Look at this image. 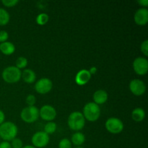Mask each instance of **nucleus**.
<instances>
[{"instance_id": "f257e3e1", "label": "nucleus", "mask_w": 148, "mask_h": 148, "mask_svg": "<svg viewBox=\"0 0 148 148\" xmlns=\"http://www.w3.org/2000/svg\"><path fill=\"white\" fill-rule=\"evenodd\" d=\"M18 129L12 121H4L0 125V138L4 141H12L17 136Z\"/></svg>"}, {"instance_id": "f03ea898", "label": "nucleus", "mask_w": 148, "mask_h": 148, "mask_svg": "<svg viewBox=\"0 0 148 148\" xmlns=\"http://www.w3.org/2000/svg\"><path fill=\"white\" fill-rule=\"evenodd\" d=\"M67 124L71 130L73 131L79 132L85 127V119L81 112L74 111L69 116Z\"/></svg>"}, {"instance_id": "7ed1b4c3", "label": "nucleus", "mask_w": 148, "mask_h": 148, "mask_svg": "<svg viewBox=\"0 0 148 148\" xmlns=\"http://www.w3.org/2000/svg\"><path fill=\"white\" fill-rule=\"evenodd\" d=\"M83 114L85 119L89 121H96L101 116V108L94 102H89L83 108Z\"/></svg>"}, {"instance_id": "20e7f679", "label": "nucleus", "mask_w": 148, "mask_h": 148, "mask_svg": "<svg viewBox=\"0 0 148 148\" xmlns=\"http://www.w3.org/2000/svg\"><path fill=\"white\" fill-rule=\"evenodd\" d=\"M1 77L4 82L7 83H15L21 79L22 72L21 70L15 66H10L3 70Z\"/></svg>"}, {"instance_id": "39448f33", "label": "nucleus", "mask_w": 148, "mask_h": 148, "mask_svg": "<svg viewBox=\"0 0 148 148\" xmlns=\"http://www.w3.org/2000/svg\"><path fill=\"white\" fill-rule=\"evenodd\" d=\"M20 117L22 120L25 123L31 124L38 119L39 110L35 106H27L23 108L20 113Z\"/></svg>"}, {"instance_id": "423d86ee", "label": "nucleus", "mask_w": 148, "mask_h": 148, "mask_svg": "<svg viewBox=\"0 0 148 148\" xmlns=\"http://www.w3.org/2000/svg\"><path fill=\"white\" fill-rule=\"evenodd\" d=\"M105 127L107 131L114 134H119L124 130L122 121L116 117H111L107 119L105 123Z\"/></svg>"}, {"instance_id": "0eeeda50", "label": "nucleus", "mask_w": 148, "mask_h": 148, "mask_svg": "<svg viewBox=\"0 0 148 148\" xmlns=\"http://www.w3.org/2000/svg\"><path fill=\"white\" fill-rule=\"evenodd\" d=\"M49 135L44 132H37L33 134L31 139L33 146L36 148L45 147L49 144Z\"/></svg>"}, {"instance_id": "6e6552de", "label": "nucleus", "mask_w": 148, "mask_h": 148, "mask_svg": "<svg viewBox=\"0 0 148 148\" xmlns=\"http://www.w3.org/2000/svg\"><path fill=\"white\" fill-rule=\"evenodd\" d=\"M133 69L138 75H145L148 72V61L146 58L137 57L133 62Z\"/></svg>"}, {"instance_id": "1a4fd4ad", "label": "nucleus", "mask_w": 148, "mask_h": 148, "mask_svg": "<svg viewBox=\"0 0 148 148\" xmlns=\"http://www.w3.org/2000/svg\"><path fill=\"white\" fill-rule=\"evenodd\" d=\"M53 87L51 80L49 78H41L35 85V90L40 94H46L50 92Z\"/></svg>"}, {"instance_id": "9d476101", "label": "nucleus", "mask_w": 148, "mask_h": 148, "mask_svg": "<svg viewBox=\"0 0 148 148\" xmlns=\"http://www.w3.org/2000/svg\"><path fill=\"white\" fill-rule=\"evenodd\" d=\"M39 116L44 121H51L56 118V111L50 105H44L39 110Z\"/></svg>"}, {"instance_id": "9b49d317", "label": "nucleus", "mask_w": 148, "mask_h": 148, "mask_svg": "<svg viewBox=\"0 0 148 148\" xmlns=\"http://www.w3.org/2000/svg\"><path fill=\"white\" fill-rule=\"evenodd\" d=\"M130 90L134 95H143L146 91V85L143 81L139 79H134L130 82Z\"/></svg>"}, {"instance_id": "f8f14e48", "label": "nucleus", "mask_w": 148, "mask_h": 148, "mask_svg": "<svg viewBox=\"0 0 148 148\" xmlns=\"http://www.w3.org/2000/svg\"><path fill=\"white\" fill-rule=\"evenodd\" d=\"M134 22L138 25H145L148 22V10L147 8H140L136 11L134 16Z\"/></svg>"}, {"instance_id": "ddd939ff", "label": "nucleus", "mask_w": 148, "mask_h": 148, "mask_svg": "<svg viewBox=\"0 0 148 148\" xmlns=\"http://www.w3.org/2000/svg\"><path fill=\"white\" fill-rule=\"evenodd\" d=\"M91 75L88 69H81L75 76V82L78 85H85L90 80Z\"/></svg>"}, {"instance_id": "4468645a", "label": "nucleus", "mask_w": 148, "mask_h": 148, "mask_svg": "<svg viewBox=\"0 0 148 148\" xmlns=\"http://www.w3.org/2000/svg\"><path fill=\"white\" fill-rule=\"evenodd\" d=\"M93 101L97 105L105 103L108 100V93L104 90H98L93 94Z\"/></svg>"}, {"instance_id": "2eb2a0df", "label": "nucleus", "mask_w": 148, "mask_h": 148, "mask_svg": "<svg viewBox=\"0 0 148 148\" xmlns=\"http://www.w3.org/2000/svg\"><path fill=\"white\" fill-rule=\"evenodd\" d=\"M0 51L4 55H11L15 51V46L10 41H6L0 44Z\"/></svg>"}, {"instance_id": "dca6fc26", "label": "nucleus", "mask_w": 148, "mask_h": 148, "mask_svg": "<svg viewBox=\"0 0 148 148\" xmlns=\"http://www.w3.org/2000/svg\"><path fill=\"white\" fill-rule=\"evenodd\" d=\"M22 78L25 82L30 84L36 81V75L34 71H33L32 69H24V71L22 72Z\"/></svg>"}, {"instance_id": "f3484780", "label": "nucleus", "mask_w": 148, "mask_h": 148, "mask_svg": "<svg viewBox=\"0 0 148 148\" xmlns=\"http://www.w3.org/2000/svg\"><path fill=\"white\" fill-rule=\"evenodd\" d=\"M85 142V137L82 133L79 132H77L74 133L71 137V143L72 144L75 145V146L77 147H80L82 145L84 144Z\"/></svg>"}, {"instance_id": "a211bd4d", "label": "nucleus", "mask_w": 148, "mask_h": 148, "mask_svg": "<svg viewBox=\"0 0 148 148\" xmlns=\"http://www.w3.org/2000/svg\"><path fill=\"white\" fill-rule=\"evenodd\" d=\"M132 118L136 122H141L145 118V112L142 108H136L132 112Z\"/></svg>"}, {"instance_id": "6ab92c4d", "label": "nucleus", "mask_w": 148, "mask_h": 148, "mask_svg": "<svg viewBox=\"0 0 148 148\" xmlns=\"http://www.w3.org/2000/svg\"><path fill=\"white\" fill-rule=\"evenodd\" d=\"M10 16L8 12L4 8H0V25H6L10 22Z\"/></svg>"}, {"instance_id": "aec40b11", "label": "nucleus", "mask_w": 148, "mask_h": 148, "mask_svg": "<svg viewBox=\"0 0 148 148\" xmlns=\"http://www.w3.org/2000/svg\"><path fill=\"white\" fill-rule=\"evenodd\" d=\"M57 125L53 121H49L44 127V132L47 134H52L56 132Z\"/></svg>"}, {"instance_id": "412c9836", "label": "nucleus", "mask_w": 148, "mask_h": 148, "mask_svg": "<svg viewBox=\"0 0 148 148\" xmlns=\"http://www.w3.org/2000/svg\"><path fill=\"white\" fill-rule=\"evenodd\" d=\"M49 20V16L46 13L43 12L39 14L36 17V23L39 25H44L48 23Z\"/></svg>"}, {"instance_id": "4be33fe9", "label": "nucleus", "mask_w": 148, "mask_h": 148, "mask_svg": "<svg viewBox=\"0 0 148 148\" xmlns=\"http://www.w3.org/2000/svg\"><path fill=\"white\" fill-rule=\"evenodd\" d=\"M27 65V59L24 56H20L16 60V67L19 69H24Z\"/></svg>"}, {"instance_id": "5701e85b", "label": "nucleus", "mask_w": 148, "mask_h": 148, "mask_svg": "<svg viewBox=\"0 0 148 148\" xmlns=\"http://www.w3.org/2000/svg\"><path fill=\"white\" fill-rule=\"evenodd\" d=\"M72 143L67 138L62 139L59 143V148H72Z\"/></svg>"}, {"instance_id": "b1692460", "label": "nucleus", "mask_w": 148, "mask_h": 148, "mask_svg": "<svg viewBox=\"0 0 148 148\" xmlns=\"http://www.w3.org/2000/svg\"><path fill=\"white\" fill-rule=\"evenodd\" d=\"M10 144H11L12 148H23V141L20 138H17V137L13 139Z\"/></svg>"}, {"instance_id": "393cba45", "label": "nucleus", "mask_w": 148, "mask_h": 148, "mask_svg": "<svg viewBox=\"0 0 148 148\" xmlns=\"http://www.w3.org/2000/svg\"><path fill=\"white\" fill-rule=\"evenodd\" d=\"M26 103L28 105V106H33L35 105L36 102V98L34 95H32V94H30V95H27L26 97Z\"/></svg>"}, {"instance_id": "a878e982", "label": "nucleus", "mask_w": 148, "mask_h": 148, "mask_svg": "<svg viewBox=\"0 0 148 148\" xmlns=\"http://www.w3.org/2000/svg\"><path fill=\"white\" fill-rule=\"evenodd\" d=\"M18 0H2L1 3L4 4L5 7H12L17 5L18 4Z\"/></svg>"}, {"instance_id": "bb28decb", "label": "nucleus", "mask_w": 148, "mask_h": 148, "mask_svg": "<svg viewBox=\"0 0 148 148\" xmlns=\"http://www.w3.org/2000/svg\"><path fill=\"white\" fill-rule=\"evenodd\" d=\"M141 51L143 52V54L145 56H148V40H145L142 43L141 46H140Z\"/></svg>"}, {"instance_id": "cd10ccee", "label": "nucleus", "mask_w": 148, "mask_h": 148, "mask_svg": "<svg viewBox=\"0 0 148 148\" xmlns=\"http://www.w3.org/2000/svg\"><path fill=\"white\" fill-rule=\"evenodd\" d=\"M9 38V34L6 30H0V43L6 42Z\"/></svg>"}, {"instance_id": "c85d7f7f", "label": "nucleus", "mask_w": 148, "mask_h": 148, "mask_svg": "<svg viewBox=\"0 0 148 148\" xmlns=\"http://www.w3.org/2000/svg\"><path fill=\"white\" fill-rule=\"evenodd\" d=\"M0 148H12V146L9 142L3 141L0 143Z\"/></svg>"}, {"instance_id": "c756f323", "label": "nucleus", "mask_w": 148, "mask_h": 148, "mask_svg": "<svg viewBox=\"0 0 148 148\" xmlns=\"http://www.w3.org/2000/svg\"><path fill=\"white\" fill-rule=\"evenodd\" d=\"M4 119H5V115H4V113L1 110H0V125H1L2 123L4 122Z\"/></svg>"}, {"instance_id": "7c9ffc66", "label": "nucleus", "mask_w": 148, "mask_h": 148, "mask_svg": "<svg viewBox=\"0 0 148 148\" xmlns=\"http://www.w3.org/2000/svg\"><path fill=\"white\" fill-rule=\"evenodd\" d=\"M137 2L141 6H143L145 7H147L148 6V0H139Z\"/></svg>"}, {"instance_id": "2f4dec72", "label": "nucleus", "mask_w": 148, "mask_h": 148, "mask_svg": "<svg viewBox=\"0 0 148 148\" xmlns=\"http://www.w3.org/2000/svg\"><path fill=\"white\" fill-rule=\"evenodd\" d=\"M89 72L90 73V75H95V73L97 72V67L96 66H92V67H90V69H89Z\"/></svg>"}, {"instance_id": "473e14b6", "label": "nucleus", "mask_w": 148, "mask_h": 148, "mask_svg": "<svg viewBox=\"0 0 148 148\" xmlns=\"http://www.w3.org/2000/svg\"><path fill=\"white\" fill-rule=\"evenodd\" d=\"M23 148H36V147H35L33 145H26L25 146V147H23Z\"/></svg>"}, {"instance_id": "72a5a7b5", "label": "nucleus", "mask_w": 148, "mask_h": 148, "mask_svg": "<svg viewBox=\"0 0 148 148\" xmlns=\"http://www.w3.org/2000/svg\"><path fill=\"white\" fill-rule=\"evenodd\" d=\"M75 148H83V147H75Z\"/></svg>"}, {"instance_id": "f704fd0d", "label": "nucleus", "mask_w": 148, "mask_h": 148, "mask_svg": "<svg viewBox=\"0 0 148 148\" xmlns=\"http://www.w3.org/2000/svg\"><path fill=\"white\" fill-rule=\"evenodd\" d=\"M0 143H1V142H0Z\"/></svg>"}]
</instances>
